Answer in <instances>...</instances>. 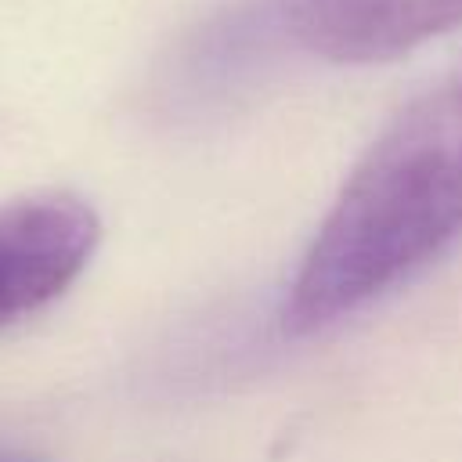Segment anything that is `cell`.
Here are the masks:
<instances>
[{
	"mask_svg": "<svg viewBox=\"0 0 462 462\" xmlns=\"http://www.w3.org/2000/svg\"><path fill=\"white\" fill-rule=\"evenodd\" d=\"M0 462H40L32 455H18V451H0Z\"/></svg>",
	"mask_w": 462,
	"mask_h": 462,
	"instance_id": "obj_5",
	"label": "cell"
},
{
	"mask_svg": "<svg viewBox=\"0 0 462 462\" xmlns=\"http://www.w3.org/2000/svg\"><path fill=\"white\" fill-rule=\"evenodd\" d=\"M289 43V0H238L180 43L166 94L188 112L224 105L249 90Z\"/></svg>",
	"mask_w": 462,
	"mask_h": 462,
	"instance_id": "obj_3",
	"label": "cell"
},
{
	"mask_svg": "<svg viewBox=\"0 0 462 462\" xmlns=\"http://www.w3.org/2000/svg\"><path fill=\"white\" fill-rule=\"evenodd\" d=\"M462 25V0H289L300 51L339 65L393 61Z\"/></svg>",
	"mask_w": 462,
	"mask_h": 462,
	"instance_id": "obj_4",
	"label": "cell"
},
{
	"mask_svg": "<svg viewBox=\"0 0 462 462\" xmlns=\"http://www.w3.org/2000/svg\"><path fill=\"white\" fill-rule=\"evenodd\" d=\"M101 238L90 202L36 191L0 206V332L54 303L90 263Z\"/></svg>",
	"mask_w": 462,
	"mask_h": 462,
	"instance_id": "obj_2",
	"label": "cell"
},
{
	"mask_svg": "<svg viewBox=\"0 0 462 462\" xmlns=\"http://www.w3.org/2000/svg\"><path fill=\"white\" fill-rule=\"evenodd\" d=\"M462 235V69L415 97L361 155L285 292L289 332L361 310Z\"/></svg>",
	"mask_w": 462,
	"mask_h": 462,
	"instance_id": "obj_1",
	"label": "cell"
}]
</instances>
